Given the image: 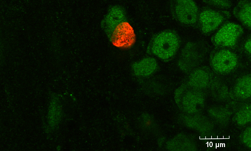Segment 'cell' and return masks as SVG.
Instances as JSON below:
<instances>
[{
  "label": "cell",
  "mask_w": 251,
  "mask_h": 151,
  "mask_svg": "<svg viewBox=\"0 0 251 151\" xmlns=\"http://www.w3.org/2000/svg\"><path fill=\"white\" fill-rule=\"evenodd\" d=\"M101 27L109 41L118 48L130 49L136 42L135 31L122 6L115 5L108 9L101 21Z\"/></svg>",
  "instance_id": "obj_1"
},
{
  "label": "cell",
  "mask_w": 251,
  "mask_h": 151,
  "mask_svg": "<svg viewBox=\"0 0 251 151\" xmlns=\"http://www.w3.org/2000/svg\"><path fill=\"white\" fill-rule=\"evenodd\" d=\"M180 38L177 32L167 29L156 33L147 47V53L164 62L171 60L177 53Z\"/></svg>",
  "instance_id": "obj_2"
},
{
  "label": "cell",
  "mask_w": 251,
  "mask_h": 151,
  "mask_svg": "<svg viewBox=\"0 0 251 151\" xmlns=\"http://www.w3.org/2000/svg\"><path fill=\"white\" fill-rule=\"evenodd\" d=\"M175 100L182 111L196 114L201 111L205 105V92L183 83L176 90Z\"/></svg>",
  "instance_id": "obj_3"
},
{
  "label": "cell",
  "mask_w": 251,
  "mask_h": 151,
  "mask_svg": "<svg viewBox=\"0 0 251 151\" xmlns=\"http://www.w3.org/2000/svg\"><path fill=\"white\" fill-rule=\"evenodd\" d=\"M241 60L239 50L236 48L215 47L210 55L211 67L220 75H227L235 71Z\"/></svg>",
  "instance_id": "obj_4"
},
{
  "label": "cell",
  "mask_w": 251,
  "mask_h": 151,
  "mask_svg": "<svg viewBox=\"0 0 251 151\" xmlns=\"http://www.w3.org/2000/svg\"><path fill=\"white\" fill-rule=\"evenodd\" d=\"M230 16L228 11L212 6L203 7L199 11L197 27L204 35L215 32Z\"/></svg>",
  "instance_id": "obj_5"
},
{
  "label": "cell",
  "mask_w": 251,
  "mask_h": 151,
  "mask_svg": "<svg viewBox=\"0 0 251 151\" xmlns=\"http://www.w3.org/2000/svg\"><path fill=\"white\" fill-rule=\"evenodd\" d=\"M174 19L180 24L197 27L200 9L193 0H175L170 2Z\"/></svg>",
  "instance_id": "obj_6"
},
{
  "label": "cell",
  "mask_w": 251,
  "mask_h": 151,
  "mask_svg": "<svg viewBox=\"0 0 251 151\" xmlns=\"http://www.w3.org/2000/svg\"><path fill=\"white\" fill-rule=\"evenodd\" d=\"M243 32L239 25L227 22L213 33L211 42L215 47L236 48Z\"/></svg>",
  "instance_id": "obj_7"
},
{
  "label": "cell",
  "mask_w": 251,
  "mask_h": 151,
  "mask_svg": "<svg viewBox=\"0 0 251 151\" xmlns=\"http://www.w3.org/2000/svg\"><path fill=\"white\" fill-rule=\"evenodd\" d=\"M206 47L200 42H192L187 44L181 51L178 60L180 69L189 72L198 67L203 61L206 53Z\"/></svg>",
  "instance_id": "obj_8"
},
{
  "label": "cell",
  "mask_w": 251,
  "mask_h": 151,
  "mask_svg": "<svg viewBox=\"0 0 251 151\" xmlns=\"http://www.w3.org/2000/svg\"><path fill=\"white\" fill-rule=\"evenodd\" d=\"M214 79L212 71L207 67H198L188 72L184 83L205 91L210 88Z\"/></svg>",
  "instance_id": "obj_9"
},
{
  "label": "cell",
  "mask_w": 251,
  "mask_h": 151,
  "mask_svg": "<svg viewBox=\"0 0 251 151\" xmlns=\"http://www.w3.org/2000/svg\"><path fill=\"white\" fill-rule=\"evenodd\" d=\"M230 96L236 101H243L250 99L251 95V74L244 75L237 79L230 91Z\"/></svg>",
  "instance_id": "obj_10"
},
{
  "label": "cell",
  "mask_w": 251,
  "mask_h": 151,
  "mask_svg": "<svg viewBox=\"0 0 251 151\" xmlns=\"http://www.w3.org/2000/svg\"><path fill=\"white\" fill-rule=\"evenodd\" d=\"M158 63L152 57H146L132 65L133 74L138 77H147L156 72Z\"/></svg>",
  "instance_id": "obj_11"
},
{
  "label": "cell",
  "mask_w": 251,
  "mask_h": 151,
  "mask_svg": "<svg viewBox=\"0 0 251 151\" xmlns=\"http://www.w3.org/2000/svg\"><path fill=\"white\" fill-rule=\"evenodd\" d=\"M235 17L248 28L251 27V2L250 0H241L233 9Z\"/></svg>",
  "instance_id": "obj_12"
},
{
  "label": "cell",
  "mask_w": 251,
  "mask_h": 151,
  "mask_svg": "<svg viewBox=\"0 0 251 151\" xmlns=\"http://www.w3.org/2000/svg\"><path fill=\"white\" fill-rule=\"evenodd\" d=\"M235 123L240 126L250 123L251 121V106L250 103H244L239 106L234 115Z\"/></svg>",
  "instance_id": "obj_13"
},
{
  "label": "cell",
  "mask_w": 251,
  "mask_h": 151,
  "mask_svg": "<svg viewBox=\"0 0 251 151\" xmlns=\"http://www.w3.org/2000/svg\"><path fill=\"white\" fill-rule=\"evenodd\" d=\"M210 88L212 95L217 100L223 101L230 96V91L223 82L214 80Z\"/></svg>",
  "instance_id": "obj_14"
},
{
  "label": "cell",
  "mask_w": 251,
  "mask_h": 151,
  "mask_svg": "<svg viewBox=\"0 0 251 151\" xmlns=\"http://www.w3.org/2000/svg\"><path fill=\"white\" fill-rule=\"evenodd\" d=\"M61 108L58 100L53 98L50 102L49 112V124L51 127H54L58 123L60 116Z\"/></svg>",
  "instance_id": "obj_15"
},
{
  "label": "cell",
  "mask_w": 251,
  "mask_h": 151,
  "mask_svg": "<svg viewBox=\"0 0 251 151\" xmlns=\"http://www.w3.org/2000/svg\"><path fill=\"white\" fill-rule=\"evenodd\" d=\"M240 53H244L247 58L250 59L251 55V36L248 35L244 39L240 50Z\"/></svg>",
  "instance_id": "obj_16"
},
{
  "label": "cell",
  "mask_w": 251,
  "mask_h": 151,
  "mask_svg": "<svg viewBox=\"0 0 251 151\" xmlns=\"http://www.w3.org/2000/svg\"><path fill=\"white\" fill-rule=\"evenodd\" d=\"M203 1L210 5L219 9L229 8L232 2L229 0H203Z\"/></svg>",
  "instance_id": "obj_17"
},
{
  "label": "cell",
  "mask_w": 251,
  "mask_h": 151,
  "mask_svg": "<svg viewBox=\"0 0 251 151\" xmlns=\"http://www.w3.org/2000/svg\"><path fill=\"white\" fill-rule=\"evenodd\" d=\"M243 143L250 150L251 149V127L248 126L243 131L241 135Z\"/></svg>",
  "instance_id": "obj_18"
}]
</instances>
